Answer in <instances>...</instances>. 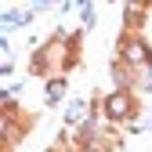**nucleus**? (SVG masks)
I'll use <instances>...</instances> for the list:
<instances>
[{
  "mask_svg": "<svg viewBox=\"0 0 152 152\" xmlns=\"http://www.w3.org/2000/svg\"><path fill=\"white\" fill-rule=\"evenodd\" d=\"M127 94H112V98H109V112H112V116H123V112H127Z\"/></svg>",
  "mask_w": 152,
  "mask_h": 152,
  "instance_id": "nucleus-1",
  "label": "nucleus"
},
{
  "mask_svg": "<svg viewBox=\"0 0 152 152\" xmlns=\"http://www.w3.org/2000/svg\"><path fill=\"white\" fill-rule=\"evenodd\" d=\"M127 58H130V62H138V65H141V62H148V51H145L141 44H127Z\"/></svg>",
  "mask_w": 152,
  "mask_h": 152,
  "instance_id": "nucleus-2",
  "label": "nucleus"
}]
</instances>
